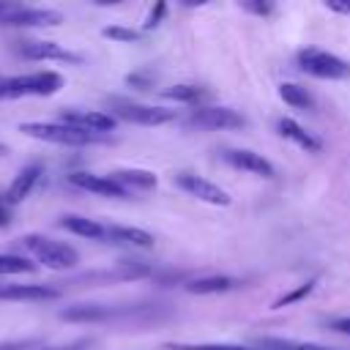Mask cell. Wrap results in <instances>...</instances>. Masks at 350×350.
<instances>
[{"instance_id": "cell-1", "label": "cell", "mask_w": 350, "mask_h": 350, "mask_svg": "<svg viewBox=\"0 0 350 350\" xmlns=\"http://www.w3.org/2000/svg\"><path fill=\"white\" fill-rule=\"evenodd\" d=\"M63 88V74L57 71H36L0 79V101L25 98V96H52Z\"/></svg>"}, {"instance_id": "cell-2", "label": "cell", "mask_w": 350, "mask_h": 350, "mask_svg": "<svg viewBox=\"0 0 350 350\" xmlns=\"http://www.w3.org/2000/svg\"><path fill=\"white\" fill-rule=\"evenodd\" d=\"M19 131L33 137V139H41V142H52V145H68V148H82V145H93V142H101L104 134H90V131H82V129H74V126H66V123H19Z\"/></svg>"}, {"instance_id": "cell-3", "label": "cell", "mask_w": 350, "mask_h": 350, "mask_svg": "<svg viewBox=\"0 0 350 350\" xmlns=\"http://www.w3.org/2000/svg\"><path fill=\"white\" fill-rule=\"evenodd\" d=\"M22 246L38 260L44 262L46 268H55V271H68L79 262V252L63 241H55V238H46V235H25L22 238Z\"/></svg>"}, {"instance_id": "cell-4", "label": "cell", "mask_w": 350, "mask_h": 350, "mask_svg": "<svg viewBox=\"0 0 350 350\" xmlns=\"http://www.w3.org/2000/svg\"><path fill=\"white\" fill-rule=\"evenodd\" d=\"M107 107L112 109L109 115L118 120H129V123H137V126H161V123H170L175 118V109H167V107H148V104H139V101H131V98H123V96H107Z\"/></svg>"}, {"instance_id": "cell-5", "label": "cell", "mask_w": 350, "mask_h": 350, "mask_svg": "<svg viewBox=\"0 0 350 350\" xmlns=\"http://www.w3.org/2000/svg\"><path fill=\"white\" fill-rule=\"evenodd\" d=\"M60 22H63L60 11L0 0V25H5V27H52Z\"/></svg>"}, {"instance_id": "cell-6", "label": "cell", "mask_w": 350, "mask_h": 350, "mask_svg": "<svg viewBox=\"0 0 350 350\" xmlns=\"http://www.w3.org/2000/svg\"><path fill=\"white\" fill-rule=\"evenodd\" d=\"M295 63L301 71H306L309 77H317V79H342L350 74V63H345L342 57H336L334 52H325V49H301L295 55Z\"/></svg>"}, {"instance_id": "cell-7", "label": "cell", "mask_w": 350, "mask_h": 350, "mask_svg": "<svg viewBox=\"0 0 350 350\" xmlns=\"http://www.w3.org/2000/svg\"><path fill=\"white\" fill-rule=\"evenodd\" d=\"M175 183L186 191V194H191V197H197V200H202V202H208V205H230L232 200H230V194L219 186V183H213V180H208V178H202V175H194V172H178L175 175Z\"/></svg>"}, {"instance_id": "cell-8", "label": "cell", "mask_w": 350, "mask_h": 350, "mask_svg": "<svg viewBox=\"0 0 350 350\" xmlns=\"http://www.w3.org/2000/svg\"><path fill=\"white\" fill-rule=\"evenodd\" d=\"M60 123L90 131V134H107L118 126V120L109 112H98V109H63L60 112Z\"/></svg>"}, {"instance_id": "cell-9", "label": "cell", "mask_w": 350, "mask_h": 350, "mask_svg": "<svg viewBox=\"0 0 350 350\" xmlns=\"http://www.w3.org/2000/svg\"><path fill=\"white\" fill-rule=\"evenodd\" d=\"M189 123L200 129H241L246 126V118L230 107H197L191 109Z\"/></svg>"}, {"instance_id": "cell-10", "label": "cell", "mask_w": 350, "mask_h": 350, "mask_svg": "<svg viewBox=\"0 0 350 350\" xmlns=\"http://www.w3.org/2000/svg\"><path fill=\"white\" fill-rule=\"evenodd\" d=\"M16 52L27 60H60V63H82L77 52H68L66 46L55 41H19Z\"/></svg>"}, {"instance_id": "cell-11", "label": "cell", "mask_w": 350, "mask_h": 350, "mask_svg": "<svg viewBox=\"0 0 350 350\" xmlns=\"http://www.w3.org/2000/svg\"><path fill=\"white\" fill-rule=\"evenodd\" d=\"M221 159H224L230 167L246 170V172L260 175V178H273V175H276L273 164H271L262 153H254V150H246V148H227V150L221 153Z\"/></svg>"}, {"instance_id": "cell-12", "label": "cell", "mask_w": 350, "mask_h": 350, "mask_svg": "<svg viewBox=\"0 0 350 350\" xmlns=\"http://www.w3.org/2000/svg\"><path fill=\"white\" fill-rule=\"evenodd\" d=\"M68 183L82 189V191H90V194H98V197H129V191L112 180L109 175H93V172H71L68 175Z\"/></svg>"}, {"instance_id": "cell-13", "label": "cell", "mask_w": 350, "mask_h": 350, "mask_svg": "<svg viewBox=\"0 0 350 350\" xmlns=\"http://www.w3.org/2000/svg\"><path fill=\"white\" fill-rule=\"evenodd\" d=\"M41 175H44V167L36 161V164H27V167H22L16 175H14V180H11V186L5 189V202L8 205H16V202H22L33 189H36V183L41 180Z\"/></svg>"}, {"instance_id": "cell-14", "label": "cell", "mask_w": 350, "mask_h": 350, "mask_svg": "<svg viewBox=\"0 0 350 350\" xmlns=\"http://www.w3.org/2000/svg\"><path fill=\"white\" fill-rule=\"evenodd\" d=\"M60 290L49 284H0V301H55Z\"/></svg>"}, {"instance_id": "cell-15", "label": "cell", "mask_w": 350, "mask_h": 350, "mask_svg": "<svg viewBox=\"0 0 350 350\" xmlns=\"http://www.w3.org/2000/svg\"><path fill=\"white\" fill-rule=\"evenodd\" d=\"M276 129H279V134L284 137V139H290V142H295L301 150H306V153H320L323 150V142L312 134V131H306L301 123H295L293 118H279L276 120Z\"/></svg>"}, {"instance_id": "cell-16", "label": "cell", "mask_w": 350, "mask_h": 350, "mask_svg": "<svg viewBox=\"0 0 350 350\" xmlns=\"http://www.w3.org/2000/svg\"><path fill=\"white\" fill-rule=\"evenodd\" d=\"M115 314H120V309L104 306V304H77V306H68L60 312V317L71 320V323H101V320H109Z\"/></svg>"}, {"instance_id": "cell-17", "label": "cell", "mask_w": 350, "mask_h": 350, "mask_svg": "<svg viewBox=\"0 0 350 350\" xmlns=\"http://www.w3.org/2000/svg\"><path fill=\"white\" fill-rule=\"evenodd\" d=\"M60 227L74 232V235H82V238H90V241H107V224H98L93 219H85V216H77V213H68L60 219Z\"/></svg>"}, {"instance_id": "cell-18", "label": "cell", "mask_w": 350, "mask_h": 350, "mask_svg": "<svg viewBox=\"0 0 350 350\" xmlns=\"http://www.w3.org/2000/svg\"><path fill=\"white\" fill-rule=\"evenodd\" d=\"M109 178L118 180L129 194L131 191H148V189H153L159 183V178L150 170H115Z\"/></svg>"}, {"instance_id": "cell-19", "label": "cell", "mask_w": 350, "mask_h": 350, "mask_svg": "<svg viewBox=\"0 0 350 350\" xmlns=\"http://www.w3.org/2000/svg\"><path fill=\"white\" fill-rule=\"evenodd\" d=\"M107 241L112 243H129V246H139V249H150L153 246V235L139 230V227H123V224H107Z\"/></svg>"}, {"instance_id": "cell-20", "label": "cell", "mask_w": 350, "mask_h": 350, "mask_svg": "<svg viewBox=\"0 0 350 350\" xmlns=\"http://www.w3.org/2000/svg\"><path fill=\"white\" fill-rule=\"evenodd\" d=\"M232 287H238V279H232V276H200V279H191V282L186 284V290L194 293V295L227 293V290H232Z\"/></svg>"}, {"instance_id": "cell-21", "label": "cell", "mask_w": 350, "mask_h": 350, "mask_svg": "<svg viewBox=\"0 0 350 350\" xmlns=\"http://www.w3.org/2000/svg\"><path fill=\"white\" fill-rule=\"evenodd\" d=\"M279 96H282L284 104H290L295 109H312L314 107L312 93L306 88H301V85H295V82H282L279 85Z\"/></svg>"}, {"instance_id": "cell-22", "label": "cell", "mask_w": 350, "mask_h": 350, "mask_svg": "<svg viewBox=\"0 0 350 350\" xmlns=\"http://www.w3.org/2000/svg\"><path fill=\"white\" fill-rule=\"evenodd\" d=\"M257 350H331V347H323V345H312V342H298V339L262 336V339H257Z\"/></svg>"}, {"instance_id": "cell-23", "label": "cell", "mask_w": 350, "mask_h": 350, "mask_svg": "<svg viewBox=\"0 0 350 350\" xmlns=\"http://www.w3.org/2000/svg\"><path fill=\"white\" fill-rule=\"evenodd\" d=\"M14 273H36V262L19 254H0V276H14Z\"/></svg>"}, {"instance_id": "cell-24", "label": "cell", "mask_w": 350, "mask_h": 350, "mask_svg": "<svg viewBox=\"0 0 350 350\" xmlns=\"http://www.w3.org/2000/svg\"><path fill=\"white\" fill-rule=\"evenodd\" d=\"M167 98H175V101H186V104H197L200 98H205V90L197 88V85H175V88H167L164 90Z\"/></svg>"}, {"instance_id": "cell-25", "label": "cell", "mask_w": 350, "mask_h": 350, "mask_svg": "<svg viewBox=\"0 0 350 350\" xmlns=\"http://www.w3.org/2000/svg\"><path fill=\"white\" fill-rule=\"evenodd\" d=\"M314 290V279H309V282H304V284H298L295 290H290L287 295H282V298H276L273 301V309H282V306H290V304H295V301H301L304 295H309Z\"/></svg>"}, {"instance_id": "cell-26", "label": "cell", "mask_w": 350, "mask_h": 350, "mask_svg": "<svg viewBox=\"0 0 350 350\" xmlns=\"http://www.w3.org/2000/svg\"><path fill=\"white\" fill-rule=\"evenodd\" d=\"M101 33H104L107 38H112V41H126V44H134V41H139V38H142V33H139V30H131V27H120V25L104 27Z\"/></svg>"}, {"instance_id": "cell-27", "label": "cell", "mask_w": 350, "mask_h": 350, "mask_svg": "<svg viewBox=\"0 0 350 350\" xmlns=\"http://www.w3.org/2000/svg\"><path fill=\"white\" fill-rule=\"evenodd\" d=\"M0 350H36L33 339H14V342H0Z\"/></svg>"}, {"instance_id": "cell-28", "label": "cell", "mask_w": 350, "mask_h": 350, "mask_svg": "<svg viewBox=\"0 0 350 350\" xmlns=\"http://www.w3.org/2000/svg\"><path fill=\"white\" fill-rule=\"evenodd\" d=\"M164 11H167V5H164V3H156V8L148 14V22H145V27H148V30H150V27H156V25H159V19L164 16Z\"/></svg>"}, {"instance_id": "cell-29", "label": "cell", "mask_w": 350, "mask_h": 350, "mask_svg": "<svg viewBox=\"0 0 350 350\" xmlns=\"http://www.w3.org/2000/svg\"><path fill=\"white\" fill-rule=\"evenodd\" d=\"M325 8L336 14H350V0H325Z\"/></svg>"}, {"instance_id": "cell-30", "label": "cell", "mask_w": 350, "mask_h": 350, "mask_svg": "<svg viewBox=\"0 0 350 350\" xmlns=\"http://www.w3.org/2000/svg\"><path fill=\"white\" fill-rule=\"evenodd\" d=\"M11 224V205L5 202V197H0V230H5Z\"/></svg>"}, {"instance_id": "cell-31", "label": "cell", "mask_w": 350, "mask_h": 350, "mask_svg": "<svg viewBox=\"0 0 350 350\" xmlns=\"http://www.w3.org/2000/svg\"><path fill=\"white\" fill-rule=\"evenodd\" d=\"M243 8L252 11V14H260V16H268L271 14V3H243Z\"/></svg>"}, {"instance_id": "cell-32", "label": "cell", "mask_w": 350, "mask_h": 350, "mask_svg": "<svg viewBox=\"0 0 350 350\" xmlns=\"http://www.w3.org/2000/svg\"><path fill=\"white\" fill-rule=\"evenodd\" d=\"M90 345V339H79V342H71V345H63V347H36V350H85Z\"/></svg>"}, {"instance_id": "cell-33", "label": "cell", "mask_w": 350, "mask_h": 350, "mask_svg": "<svg viewBox=\"0 0 350 350\" xmlns=\"http://www.w3.org/2000/svg\"><path fill=\"white\" fill-rule=\"evenodd\" d=\"M331 328L339 331V334H350V317H339V320H334Z\"/></svg>"}, {"instance_id": "cell-34", "label": "cell", "mask_w": 350, "mask_h": 350, "mask_svg": "<svg viewBox=\"0 0 350 350\" xmlns=\"http://www.w3.org/2000/svg\"><path fill=\"white\" fill-rule=\"evenodd\" d=\"M0 156H5V145L3 142H0Z\"/></svg>"}]
</instances>
